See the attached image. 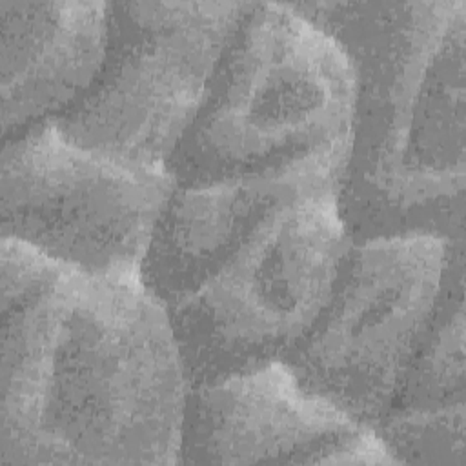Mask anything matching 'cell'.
Returning <instances> with one entry per match:
<instances>
[{"label":"cell","mask_w":466,"mask_h":466,"mask_svg":"<svg viewBox=\"0 0 466 466\" xmlns=\"http://www.w3.org/2000/svg\"><path fill=\"white\" fill-rule=\"evenodd\" d=\"M177 184L71 142L49 118L2 142V238L87 277H140Z\"/></svg>","instance_id":"6"},{"label":"cell","mask_w":466,"mask_h":466,"mask_svg":"<svg viewBox=\"0 0 466 466\" xmlns=\"http://www.w3.org/2000/svg\"><path fill=\"white\" fill-rule=\"evenodd\" d=\"M355 75L339 209L353 244L464 242V0L291 2Z\"/></svg>","instance_id":"1"},{"label":"cell","mask_w":466,"mask_h":466,"mask_svg":"<svg viewBox=\"0 0 466 466\" xmlns=\"http://www.w3.org/2000/svg\"><path fill=\"white\" fill-rule=\"evenodd\" d=\"M351 244L339 189L273 209L191 293L166 308L187 386L282 360L326 306Z\"/></svg>","instance_id":"4"},{"label":"cell","mask_w":466,"mask_h":466,"mask_svg":"<svg viewBox=\"0 0 466 466\" xmlns=\"http://www.w3.org/2000/svg\"><path fill=\"white\" fill-rule=\"evenodd\" d=\"M446 248L431 235L351 244L326 306L280 362L304 390L375 428L430 322Z\"/></svg>","instance_id":"7"},{"label":"cell","mask_w":466,"mask_h":466,"mask_svg":"<svg viewBox=\"0 0 466 466\" xmlns=\"http://www.w3.org/2000/svg\"><path fill=\"white\" fill-rule=\"evenodd\" d=\"M106 33L107 2L0 0L4 140L58 116L87 91Z\"/></svg>","instance_id":"10"},{"label":"cell","mask_w":466,"mask_h":466,"mask_svg":"<svg viewBox=\"0 0 466 466\" xmlns=\"http://www.w3.org/2000/svg\"><path fill=\"white\" fill-rule=\"evenodd\" d=\"M249 2H107L102 64L51 118L71 142L111 158L166 166L195 120Z\"/></svg>","instance_id":"5"},{"label":"cell","mask_w":466,"mask_h":466,"mask_svg":"<svg viewBox=\"0 0 466 466\" xmlns=\"http://www.w3.org/2000/svg\"><path fill=\"white\" fill-rule=\"evenodd\" d=\"M350 137L269 169L204 186H177L140 268L142 284L169 308L191 293L273 209L339 189Z\"/></svg>","instance_id":"9"},{"label":"cell","mask_w":466,"mask_h":466,"mask_svg":"<svg viewBox=\"0 0 466 466\" xmlns=\"http://www.w3.org/2000/svg\"><path fill=\"white\" fill-rule=\"evenodd\" d=\"M353 67L291 2H249L166 167L180 187L258 173L350 137Z\"/></svg>","instance_id":"3"},{"label":"cell","mask_w":466,"mask_h":466,"mask_svg":"<svg viewBox=\"0 0 466 466\" xmlns=\"http://www.w3.org/2000/svg\"><path fill=\"white\" fill-rule=\"evenodd\" d=\"M182 464H397L377 431L304 390L280 360L189 388Z\"/></svg>","instance_id":"8"},{"label":"cell","mask_w":466,"mask_h":466,"mask_svg":"<svg viewBox=\"0 0 466 466\" xmlns=\"http://www.w3.org/2000/svg\"><path fill=\"white\" fill-rule=\"evenodd\" d=\"M464 320V242H457L446 248L435 308L388 413L466 408Z\"/></svg>","instance_id":"12"},{"label":"cell","mask_w":466,"mask_h":466,"mask_svg":"<svg viewBox=\"0 0 466 466\" xmlns=\"http://www.w3.org/2000/svg\"><path fill=\"white\" fill-rule=\"evenodd\" d=\"M187 391L167 309L140 277L69 269L29 464H178Z\"/></svg>","instance_id":"2"},{"label":"cell","mask_w":466,"mask_h":466,"mask_svg":"<svg viewBox=\"0 0 466 466\" xmlns=\"http://www.w3.org/2000/svg\"><path fill=\"white\" fill-rule=\"evenodd\" d=\"M464 410L388 413L373 428L397 464H462Z\"/></svg>","instance_id":"13"},{"label":"cell","mask_w":466,"mask_h":466,"mask_svg":"<svg viewBox=\"0 0 466 466\" xmlns=\"http://www.w3.org/2000/svg\"><path fill=\"white\" fill-rule=\"evenodd\" d=\"M0 464H29L35 411L69 268L0 240Z\"/></svg>","instance_id":"11"}]
</instances>
